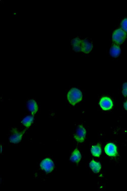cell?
Wrapping results in <instances>:
<instances>
[{"instance_id": "cell-1", "label": "cell", "mask_w": 127, "mask_h": 191, "mask_svg": "<svg viewBox=\"0 0 127 191\" xmlns=\"http://www.w3.org/2000/svg\"><path fill=\"white\" fill-rule=\"evenodd\" d=\"M82 95L80 90L76 88H71L67 94V100L70 104L72 105L81 101Z\"/></svg>"}, {"instance_id": "cell-2", "label": "cell", "mask_w": 127, "mask_h": 191, "mask_svg": "<svg viewBox=\"0 0 127 191\" xmlns=\"http://www.w3.org/2000/svg\"><path fill=\"white\" fill-rule=\"evenodd\" d=\"M126 37V34L122 29L116 30L113 34V39L114 42L119 44H122L124 42Z\"/></svg>"}, {"instance_id": "cell-3", "label": "cell", "mask_w": 127, "mask_h": 191, "mask_svg": "<svg viewBox=\"0 0 127 191\" xmlns=\"http://www.w3.org/2000/svg\"><path fill=\"white\" fill-rule=\"evenodd\" d=\"M86 136V130L84 126L79 125L77 127L74 138L77 142H84Z\"/></svg>"}, {"instance_id": "cell-4", "label": "cell", "mask_w": 127, "mask_h": 191, "mask_svg": "<svg viewBox=\"0 0 127 191\" xmlns=\"http://www.w3.org/2000/svg\"><path fill=\"white\" fill-rule=\"evenodd\" d=\"M92 49H93V43H92V41L90 39H85L84 40H82L81 50L83 53L85 54H87L92 51Z\"/></svg>"}, {"instance_id": "cell-5", "label": "cell", "mask_w": 127, "mask_h": 191, "mask_svg": "<svg viewBox=\"0 0 127 191\" xmlns=\"http://www.w3.org/2000/svg\"><path fill=\"white\" fill-rule=\"evenodd\" d=\"M40 166L43 170L47 172H52L54 167L53 162L50 159H44L41 163Z\"/></svg>"}, {"instance_id": "cell-6", "label": "cell", "mask_w": 127, "mask_h": 191, "mask_svg": "<svg viewBox=\"0 0 127 191\" xmlns=\"http://www.w3.org/2000/svg\"><path fill=\"white\" fill-rule=\"evenodd\" d=\"M100 105L103 110H108L113 107V101L107 97H104L100 100Z\"/></svg>"}, {"instance_id": "cell-7", "label": "cell", "mask_w": 127, "mask_h": 191, "mask_svg": "<svg viewBox=\"0 0 127 191\" xmlns=\"http://www.w3.org/2000/svg\"><path fill=\"white\" fill-rule=\"evenodd\" d=\"M24 134V131L18 132L16 129L13 130V133L10 136L9 141L12 143H19Z\"/></svg>"}, {"instance_id": "cell-8", "label": "cell", "mask_w": 127, "mask_h": 191, "mask_svg": "<svg viewBox=\"0 0 127 191\" xmlns=\"http://www.w3.org/2000/svg\"><path fill=\"white\" fill-rule=\"evenodd\" d=\"M105 151L108 156L114 157L117 154V148L113 143H108L105 146Z\"/></svg>"}, {"instance_id": "cell-9", "label": "cell", "mask_w": 127, "mask_h": 191, "mask_svg": "<svg viewBox=\"0 0 127 191\" xmlns=\"http://www.w3.org/2000/svg\"><path fill=\"white\" fill-rule=\"evenodd\" d=\"M27 108L33 114H35L38 110V106L37 103L34 100H30L27 102Z\"/></svg>"}, {"instance_id": "cell-10", "label": "cell", "mask_w": 127, "mask_h": 191, "mask_svg": "<svg viewBox=\"0 0 127 191\" xmlns=\"http://www.w3.org/2000/svg\"><path fill=\"white\" fill-rule=\"evenodd\" d=\"M81 159V154L78 149H75L73 151L70 157V160L73 162L78 163Z\"/></svg>"}, {"instance_id": "cell-11", "label": "cell", "mask_w": 127, "mask_h": 191, "mask_svg": "<svg viewBox=\"0 0 127 191\" xmlns=\"http://www.w3.org/2000/svg\"><path fill=\"white\" fill-rule=\"evenodd\" d=\"M81 42L82 40L78 38H76L72 41V45L74 51L77 52L81 51Z\"/></svg>"}, {"instance_id": "cell-12", "label": "cell", "mask_w": 127, "mask_h": 191, "mask_svg": "<svg viewBox=\"0 0 127 191\" xmlns=\"http://www.w3.org/2000/svg\"><path fill=\"white\" fill-rule=\"evenodd\" d=\"M90 168L92 169V170H93V171L96 173L100 172L101 168V166L99 163L97 162L96 161L94 160L90 162Z\"/></svg>"}, {"instance_id": "cell-13", "label": "cell", "mask_w": 127, "mask_h": 191, "mask_svg": "<svg viewBox=\"0 0 127 191\" xmlns=\"http://www.w3.org/2000/svg\"><path fill=\"white\" fill-rule=\"evenodd\" d=\"M121 49L118 45H113L110 50V54L113 58H116L119 56L121 53Z\"/></svg>"}, {"instance_id": "cell-14", "label": "cell", "mask_w": 127, "mask_h": 191, "mask_svg": "<svg viewBox=\"0 0 127 191\" xmlns=\"http://www.w3.org/2000/svg\"><path fill=\"white\" fill-rule=\"evenodd\" d=\"M101 148L100 145H94L91 148V153L95 157H99L101 154Z\"/></svg>"}, {"instance_id": "cell-15", "label": "cell", "mask_w": 127, "mask_h": 191, "mask_svg": "<svg viewBox=\"0 0 127 191\" xmlns=\"http://www.w3.org/2000/svg\"><path fill=\"white\" fill-rule=\"evenodd\" d=\"M34 120V117L32 116H28L24 117L22 120V124L25 127H29L32 124Z\"/></svg>"}, {"instance_id": "cell-16", "label": "cell", "mask_w": 127, "mask_h": 191, "mask_svg": "<svg viewBox=\"0 0 127 191\" xmlns=\"http://www.w3.org/2000/svg\"><path fill=\"white\" fill-rule=\"evenodd\" d=\"M121 26L124 31L127 32V18H125L121 23Z\"/></svg>"}, {"instance_id": "cell-17", "label": "cell", "mask_w": 127, "mask_h": 191, "mask_svg": "<svg viewBox=\"0 0 127 191\" xmlns=\"http://www.w3.org/2000/svg\"><path fill=\"white\" fill-rule=\"evenodd\" d=\"M122 94L125 97H127V82H125L122 85Z\"/></svg>"}, {"instance_id": "cell-18", "label": "cell", "mask_w": 127, "mask_h": 191, "mask_svg": "<svg viewBox=\"0 0 127 191\" xmlns=\"http://www.w3.org/2000/svg\"><path fill=\"white\" fill-rule=\"evenodd\" d=\"M124 106L125 109L126 110H127V101L125 102V103H124Z\"/></svg>"}]
</instances>
